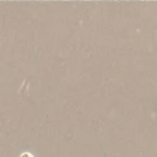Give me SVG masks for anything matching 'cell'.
Instances as JSON below:
<instances>
[{
    "mask_svg": "<svg viewBox=\"0 0 157 157\" xmlns=\"http://www.w3.org/2000/svg\"><path fill=\"white\" fill-rule=\"evenodd\" d=\"M20 157H33V155L29 153V152H23V153L20 155Z\"/></svg>",
    "mask_w": 157,
    "mask_h": 157,
    "instance_id": "obj_1",
    "label": "cell"
}]
</instances>
